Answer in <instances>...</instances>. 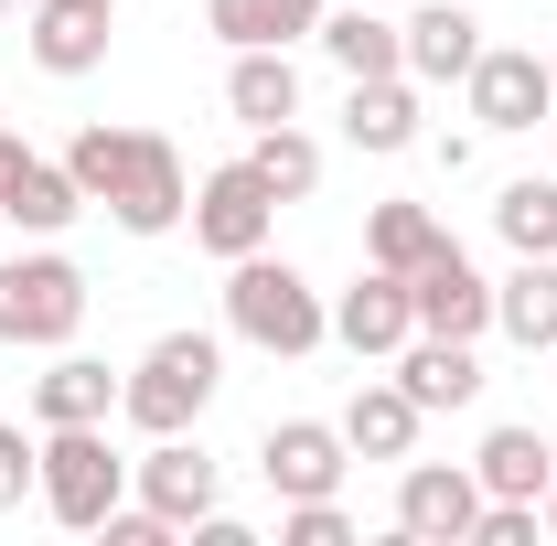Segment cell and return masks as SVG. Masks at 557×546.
Returning a JSON list of instances; mask_svg holds the SVG:
<instances>
[{
  "mask_svg": "<svg viewBox=\"0 0 557 546\" xmlns=\"http://www.w3.org/2000/svg\"><path fill=\"white\" fill-rule=\"evenodd\" d=\"M75 214H86V194H75L65 161H44V150H33V161L0 183V225H22V236H65Z\"/></svg>",
  "mask_w": 557,
  "mask_h": 546,
  "instance_id": "cell-24",
  "label": "cell"
},
{
  "mask_svg": "<svg viewBox=\"0 0 557 546\" xmlns=\"http://www.w3.org/2000/svg\"><path fill=\"white\" fill-rule=\"evenodd\" d=\"M472 472H483V493H493V504H547L557 450H547V429H483Z\"/></svg>",
  "mask_w": 557,
  "mask_h": 546,
  "instance_id": "cell-22",
  "label": "cell"
},
{
  "mask_svg": "<svg viewBox=\"0 0 557 546\" xmlns=\"http://www.w3.org/2000/svg\"><path fill=\"white\" fill-rule=\"evenodd\" d=\"M214 482H225V472H214V450L194 439V429H161V439L129 461V493L172 525V536H194V525L214 514Z\"/></svg>",
  "mask_w": 557,
  "mask_h": 546,
  "instance_id": "cell-7",
  "label": "cell"
},
{
  "mask_svg": "<svg viewBox=\"0 0 557 546\" xmlns=\"http://www.w3.org/2000/svg\"><path fill=\"white\" fill-rule=\"evenodd\" d=\"M0 22H11V0H0Z\"/></svg>",
  "mask_w": 557,
  "mask_h": 546,
  "instance_id": "cell-35",
  "label": "cell"
},
{
  "mask_svg": "<svg viewBox=\"0 0 557 546\" xmlns=\"http://www.w3.org/2000/svg\"><path fill=\"white\" fill-rule=\"evenodd\" d=\"M440 236H450V225H440V214H429V204H408V194H397V204H375V214H364V258H375V269H397V278H408L418 258L440 247Z\"/></svg>",
  "mask_w": 557,
  "mask_h": 546,
  "instance_id": "cell-27",
  "label": "cell"
},
{
  "mask_svg": "<svg viewBox=\"0 0 557 546\" xmlns=\"http://www.w3.org/2000/svg\"><path fill=\"white\" fill-rule=\"evenodd\" d=\"M247 161H258V183H269L278 204H311V194H322V139L300 129V119L258 129V139H247Z\"/></svg>",
  "mask_w": 557,
  "mask_h": 546,
  "instance_id": "cell-25",
  "label": "cell"
},
{
  "mask_svg": "<svg viewBox=\"0 0 557 546\" xmlns=\"http://www.w3.org/2000/svg\"><path fill=\"white\" fill-rule=\"evenodd\" d=\"M194 247L205 258H258L269 247V225H278V194L258 183V161H214L205 183H194Z\"/></svg>",
  "mask_w": 557,
  "mask_h": 546,
  "instance_id": "cell-5",
  "label": "cell"
},
{
  "mask_svg": "<svg viewBox=\"0 0 557 546\" xmlns=\"http://www.w3.org/2000/svg\"><path fill=\"white\" fill-rule=\"evenodd\" d=\"M493 225H504L515 258H557V183H547V172L504 183V194H493Z\"/></svg>",
  "mask_w": 557,
  "mask_h": 546,
  "instance_id": "cell-28",
  "label": "cell"
},
{
  "mask_svg": "<svg viewBox=\"0 0 557 546\" xmlns=\"http://www.w3.org/2000/svg\"><path fill=\"white\" fill-rule=\"evenodd\" d=\"M333 429H344L354 461H408V450H418V397L397 386V375H364V386H354V408L333 418Z\"/></svg>",
  "mask_w": 557,
  "mask_h": 546,
  "instance_id": "cell-18",
  "label": "cell"
},
{
  "mask_svg": "<svg viewBox=\"0 0 557 546\" xmlns=\"http://www.w3.org/2000/svg\"><path fill=\"white\" fill-rule=\"evenodd\" d=\"M97 536H108V546H172V525H161L150 504H119V514H108Z\"/></svg>",
  "mask_w": 557,
  "mask_h": 546,
  "instance_id": "cell-32",
  "label": "cell"
},
{
  "mask_svg": "<svg viewBox=\"0 0 557 546\" xmlns=\"http://www.w3.org/2000/svg\"><path fill=\"white\" fill-rule=\"evenodd\" d=\"M311 44L333 54V75H344V86H354V75H408V33H397V22H375L364 0H333Z\"/></svg>",
  "mask_w": 557,
  "mask_h": 546,
  "instance_id": "cell-19",
  "label": "cell"
},
{
  "mask_svg": "<svg viewBox=\"0 0 557 546\" xmlns=\"http://www.w3.org/2000/svg\"><path fill=\"white\" fill-rule=\"evenodd\" d=\"M408 333H418V311H408V278L364 258V269H354V289L333 300V343H344L354 364H386V353H397Z\"/></svg>",
  "mask_w": 557,
  "mask_h": 546,
  "instance_id": "cell-11",
  "label": "cell"
},
{
  "mask_svg": "<svg viewBox=\"0 0 557 546\" xmlns=\"http://www.w3.org/2000/svg\"><path fill=\"white\" fill-rule=\"evenodd\" d=\"M408 311H418V333H450V343H483L493 333V278L440 236L429 258L408 269Z\"/></svg>",
  "mask_w": 557,
  "mask_h": 546,
  "instance_id": "cell-8",
  "label": "cell"
},
{
  "mask_svg": "<svg viewBox=\"0 0 557 546\" xmlns=\"http://www.w3.org/2000/svg\"><path fill=\"white\" fill-rule=\"evenodd\" d=\"M258 472H269L278 504H311V493H344L354 450H344V429H333V418H278L269 439H258Z\"/></svg>",
  "mask_w": 557,
  "mask_h": 546,
  "instance_id": "cell-10",
  "label": "cell"
},
{
  "mask_svg": "<svg viewBox=\"0 0 557 546\" xmlns=\"http://www.w3.org/2000/svg\"><path fill=\"white\" fill-rule=\"evenodd\" d=\"M225 333L278 353V364H300V353H322L333 343V300L311 289V278L289 269V258H225Z\"/></svg>",
  "mask_w": 557,
  "mask_h": 546,
  "instance_id": "cell-1",
  "label": "cell"
},
{
  "mask_svg": "<svg viewBox=\"0 0 557 546\" xmlns=\"http://www.w3.org/2000/svg\"><path fill=\"white\" fill-rule=\"evenodd\" d=\"M397 33H408V75L418 86H461V75L483 65V22H472L461 0H429V11L397 22Z\"/></svg>",
  "mask_w": 557,
  "mask_h": 546,
  "instance_id": "cell-17",
  "label": "cell"
},
{
  "mask_svg": "<svg viewBox=\"0 0 557 546\" xmlns=\"http://www.w3.org/2000/svg\"><path fill=\"white\" fill-rule=\"evenodd\" d=\"M119 236H172L183 214H194V183H183V150L161 129H139V161H129V183H119Z\"/></svg>",
  "mask_w": 557,
  "mask_h": 546,
  "instance_id": "cell-13",
  "label": "cell"
},
{
  "mask_svg": "<svg viewBox=\"0 0 557 546\" xmlns=\"http://www.w3.org/2000/svg\"><path fill=\"white\" fill-rule=\"evenodd\" d=\"M278 546H354V514L333 493H311V504H278Z\"/></svg>",
  "mask_w": 557,
  "mask_h": 546,
  "instance_id": "cell-30",
  "label": "cell"
},
{
  "mask_svg": "<svg viewBox=\"0 0 557 546\" xmlns=\"http://www.w3.org/2000/svg\"><path fill=\"white\" fill-rule=\"evenodd\" d=\"M97 418H119V375L97 353H65L54 343V364L33 375V429H97Z\"/></svg>",
  "mask_w": 557,
  "mask_h": 546,
  "instance_id": "cell-16",
  "label": "cell"
},
{
  "mask_svg": "<svg viewBox=\"0 0 557 546\" xmlns=\"http://www.w3.org/2000/svg\"><path fill=\"white\" fill-rule=\"evenodd\" d=\"M547 86H557V44H547Z\"/></svg>",
  "mask_w": 557,
  "mask_h": 546,
  "instance_id": "cell-34",
  "label": "cell"
},
{
  "mask_svg": "<svg viewBox=\"0 0 557 546\" xmlns=\"http://www.w3.org/2000/svg\"><path fill=\"white\" fill-rule=\"evenodd\" d=\"M536 525H547V546H557V482H547V504H536Z\"/></svg>",
  "mask_w": 557,
  "mask_h": 546,
  "instance_id": "cell-33",
  "label": "cell"
},
{
  "mask_svg": "<svg viewBox=\"0 0 557 546\" xmlns=\"http://www.w3.org/2000/svg\"><path fill=\"white\" fill-rule=\"evenodd\" d=\"M461 97H472V129H536V119L557 108L536 44H483V65L461 75Z\"/></svg>",
  "mask_w": 557,
  "mask_h": 546,
  "instance_id": "cell-9",
  "label": "cell"
},
{
  "mask_svg": "<svg viewBox=\"0 0 557 546\" xmlns=\"http://www.w3.org/2000/svg\"><path fill=\"white\" fill-rule=\"evenodd\" d=\"M483 472L472 461H397V536L408 546H472Z\"/></svg>",
  "mask_w": 557,
  "mask_h": 546,
  "instance_id": "cell-6",
  "label": "cell"
},
{
  "mask_svg": "<svg viewBox=\"0 0 557 546\" xmlns=\"http://www.w3.org/2000/svg\"><path fill=\"white\" fill-rule=\"evenodd\" d=\"M75 322H86V269L54 236H33L22 258H0V343L54 353V343H75Z\"/></svg>",
  "mask_w": 557,
  "mask_h": 546,
  "instance_id": "cell-3",
  "label": "cell"
},
{
  "mask_svg": "<svg viewBox=\"0 0 557 546\" xmlns=\"http://www.w3.org/2000/svg\"><path fill=\"white\" fill-rule=\"evenodd\" d=\"M108 22H119V0H33V22H22V44H33V65L44 75H97L108 65Z\"/></svg>",
  "mask_w": 557,
  "mask_h": 546,
  "instance_id": "cell-12",
  "label": "cell"
},
{
  "mask_svg": "<svg viewBox=\"0 0 557 546\" xmlns=\"http://www.w3.org/2000/svg\"><path fill=\"white\" fill-rule=\"evenodd\" d=\"M322 11H333V0H205V33L225 54H247V44H311Z\"/></svg>",
  "mask_w": 557,
  "mask_h": 546,
  "instance_id": "cell-23",
  "label": "cell"
},
{
  "mask_svg": "<svg viewBox=\"0 0 557 546\" xmlns=\"http://www.w3.org/2000/svg\"><path fill=\"white\" fill-rule=\"evenodd\" d=\"M33 504H44L65 536H97V525L129 504V461L108 450V418H97V429H44V482H33Z\"/></svg>",
  "mask_w": 557,
  "mask_h": 546,
  "instance_id": "cell-4",
  "label": "cell"
},
{
  "mask_svg": "<svg viewBox=\"0 0 557 546\" xmlns=\"http://www.w3.org/2000/svg\"><path fill=\"white\" fill-rule=\"evenodd\" d=\"M129 161H139V129H108V119L65 139V172H75V194H86L97 214L119 204V183H129Z\"/></svg>",
  "mask_w": 557,
  "mask_h": 546,
  "instance_id": "cell-26",
  "label": "cell"
},
{
  "mask_svg": "<svg viewBox=\"0 0 557 546\" xmlns=\"http://www.w3.org/2000/svg\"><path fill=\"white\" fill-rule=\"evenodd\" d=\"M547 525H536V504H493L483 493V525H472V546H536Z\"/></svg>",
  "mask_w": 557,
  "mask_h": 546,
  "instance_id": "cell-31",
  "label": "cell"
},
{
  "mask_svg": "<svg viewBox=\"0 0 557 546\" xmlns=\"http://www.w3.org/2000/svg\"><path fill=\"white\" fill-rule=\"evenodd\" d=\"M418 75H354L344 86V139L354 150H375V161H397V150H418Z\"/></svg>",
  "mask_w": 557,
  "mask_h": 546,
  "instance_id": "cell-14",
  "label": "cell"
},
{
  "mask_svg": "<svg viewBox=\"0 0 557 546\" xmlns=\"http://www.w3.org/2000/svg\"><path fill=\"white\" fill-rule=\"evenodd\" d=\"M225 108H236L247 129H278V119H300V65H289V44H247V54L225 65Z\"/></svg>",
  "mask_w": 557,
  "mask_h": 546,
  "instance_id": "cell-21",
  "label": "cell"
},
{
  "mask_svg": "<svg viewBox=\"0 0 557 546\" xmlns=\"http://www.w3.org/2000/svg\"><path fill=\"white\" fill-rule=\"evenodd\" d=\"M397 386L418 397V418L472 408V397H483V353H472V343H450V333H408V343H397Z\"/></svg>",
  "mask_w": 557,
  "mask_h": 546,
  "instance_id": "cell-15",
  "label": "cell"
},
{
  "mask_svg": "<svg viewBox=\"0 0 557 546\" xmlns=\"http://www.w3.org/2000/svg\"><path fill=\"white\" fill-rule=\"evenodd\" d=\"M214 386H225V343L214 333H161L119 375V418H129L139 439H161V429H194L214 408Z\"/></svg>",
  "mask_w": 557,
  "mask_h": 546,
  "instance_id": "cell-2",
  "label": "cell"
},
{
  "mask_svg": "<svg viewBox=\"0 0 557 546\" xmlns=\"http://www.w3.org/2000/svg\"><path fill=\"white\" fill-rule=\"evenodd\" d=\"M33 482H44V439H33L22 418H0V514H22Z\"/></svg>",
  "mask_w": 557,
  "mask_h": 546,
  "instance_id": "cell-29",
  "label": "cell"
},
{
  "mask_svg": "<svg viewBox=\"0 0 557 546\" xmlns=\"http://www.w3.org/2000/svg\"><path fill=\"white\" fill-rule=\"evenodd\" d=\"M493 333L525 353H557V258H515L493 278Z\"/></svg>",
  "mask_w": 557,
  "mask_h": 546,
  "instance_id": "cell-20",
  "label": "cell"
}]
</instances>
